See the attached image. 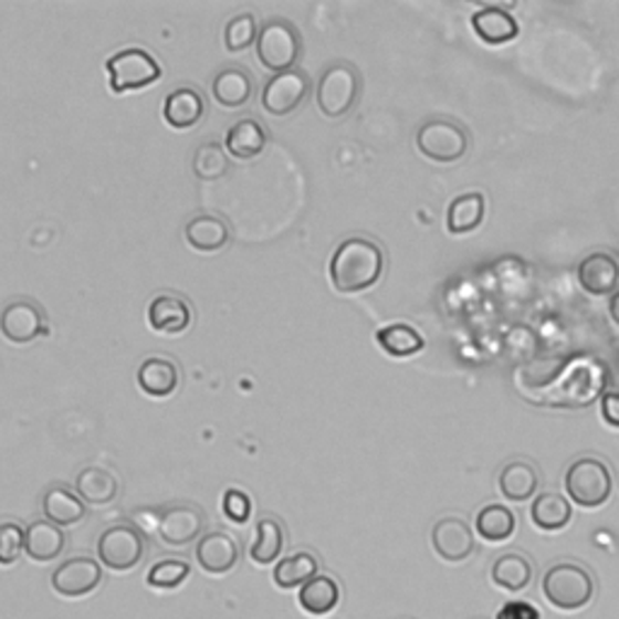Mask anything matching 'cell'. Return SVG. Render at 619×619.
<instances>
[{"label": "cell", "mask_w": 619, "mask_h": 619, "mask_svg": "<svg viewBox=\"0 0 619 619\" xmlns=\"http://www.w3.org/2000/svg\"><path fill=\"white\" fill-rule=\"evenodd\" d=\"M303 54V39L295 24L286 18H271L266 20L260 34H256V59L262 61V66L283 73L295 69Z\"/></svg>", "instance_id": "obj_5"}, {"label": "cell", "mask_w": 619, "mask_h": 619, "mask_svg": "<svg viewBox=\"0 0 619 619\" xmlns=\"http://www.w3.org/2000/svg\"><path fill=\"white\" fill-rule=\"evenodd\" d=\"M472 30L484 44L501 46V44L513 42V39L518 36L521 24L508 10H503L499 6H486L482 10H476L472 15Z\"/></svg>", "instance_id": "obj_19"}, {"label": "cell", "mask_w": 619, "mask_h": 619, "mask_svg": "<svg viewBox=\"0 0 619 619\" xmlns=\"http://www.w3.org/2000/svg\"><path fill=\"white\" fill-rule=\"evenodd\" d=\"M24 552V531L18 523H0V566H12Z\"/></svg>", "instance_id": "obj_39"}, {"label": "cell", "mask_w": 619, "mask_h": 619, "mask_svg": "<svg viewBox=\"0 0 619 619\" xmlns=\"http://www.w3.org/2000/svg\"><path fill=\"white\" fill-rule=\"evenodd\" d=\"M319 571V562L315 554L310 552H295L283 557L276 569H274V584L276 588L291 590V588H303L307 580H313Z\"/></svg>", "instance_id": "obj_32"}, {"label": "cell", "mask_w": 619, "mask_h": 619, "mask_svg": "<svg viewBox=\"0 0 619 619\" xmlns=\"http://www.w3.org/2000/svg\"><path fill=\"white\" fill-rule=\"evenodd\" d=\"M376 342L380 344V348L387 356H395V358L417 356L426 346L421 332L411 325H405V322H395V325L378 329Z\"/></svg>", "instance_id": "obj_33"}, {"label": "cell", "mask_w": 619, "mask_h": 619, "mask_svg": "<svg viewBox=\"0 0 619 619\" xmlns=\"http://www.w3.org/2000/svg\"><path fill=\"white\" fill-rule=\"evenodd\" d=\"M417 148L433 162H455L470 148L468 132L450 119H429L417 132Z\"/></svg>", "instance_id": "obj_9"}, {"label": "cell", "mask_w": 619, "mask_h": 619, "mask_svg": "<svg viewBox=\"0 0 619 619\" xmlns=\"http://www.w3.org/2000/svg\"><path fill=\"white\" fill-rule=\"evenodd\" d=\"M191 170L199 179H203V182L221 179L230 170V155L218 140H206V144L193 150Z\"/></svg>", "instance_id": "obj_36"}, {"label": "cell", "mask_w": 619, "mask_h": 619, "mask_svg": "<svg viewBox=\"0 0 619 619\" xmlns=\"http://www.w3.org/2000/svg\"><path fill=\"white\" fill-rule=\"evenodd\" d=\"M360 95V75L346 61H334L317 83V109L329 119H342L356 107Z\"/></svg>", "instance_id": "obj_6"}, {"label": "cell", "mask_w": 619, "mask_h": 619, "mask_svg": "<svg viewBox=\"0 0 619 619\" xmlns=\"http://www.w3.org/2000/svg\"><path fill=\"white\" fill-rule=\"evenodd\" d=\"M385 271V252L370 238H348L332 254L329 281L339 293H360L376 286Z\"/></svg>", "instance_id": "obj_2"}, {"label": "cell", "mask_w": 619, "mask_h": 619, "mask_svg": "<svg viewBox=\"0 0 619 619\" xmlns=\"http://www.w3.org/2000/svg\"><path fill=\"white\" fill-rule=\"evenodd\" d=\"M494 586L506 592H521L533 584V564L521 552H506L492 566Z\"/></svg>", "instance_id": "obj_30"}, {"label": "cell", "mask_w": 619, "mask_h": 619, "mask_svg": "<svg viewBox=\"0 0 619 619\" xmlns=\"http://www.w3.org/2000/svg\"><path fill=\"white\" fill-rule=\"evenodd\" d=\"M238 559H240V547L228 533L216 531V533L201 535L199 545H197V562L206 574L223 576L235 569Z\"/></svg>", "instance_id": "obj_17"}, {"label": "cell", "mask_w": 619, "mask_h": 619, "mask_svg": "<svg viewBox=\"0 0 619 619\" xmlns=\"http://www.w3.org/2000/svg\"><path fill=\"white\" fill-rule=\"evenodd\" d=\"M0 334L10 344H30L36 337H44V334H49L44 310L28 298L8 303L3 313H0Z\"/></svg>", "instance_id": "obj_11"}, {"label": "cell", "mask_w": 619, "mask_h": 619, "mask_svg": "<svg viewBox=\"0 0 619 619\" xmlns=\"http://www.w3.org/2000/svg\"><path fill=\"white\" fill-rule=\"evenodd\" d=\"M191 574V566L185 559H162L150 566L148 571V586L160 590H172L185 584Z\"/></svg>", "instance_id": "obj_38"}, {"label": "cell", "mask_w": 619, "mask_h": 619, "mask_svg": "<svg viewBox=\"0 0 619 619\" xmlns=\"http://www.w3.org/2000/svg\"><path fill=\"white\" fill-rule=\"evenodd\" d=\"M42 511H44V521L54 523V525H77L87 513L85 501L73 494L71 489H66L63 484H54L49 486L44 496H42Z\"/></svg>", "instance_id": "obj_26"}, {"label": "cell", "mask_w": 619, "mask_h": 619, "mask_svg": "<svg viewBox=\"0 0 619 619\" xmlns=\"http://www.w3.org/2000/svg\"><path fill=\"white\" fill-rule=\"evenodd\" d=\"M521 395L527 402L549 409H586L608 392L610 368L596 356H574L554 360V368L542 378H527L518 373Z\"/></svg>", "instance_id": "obj_1"}, {"label": "cell", "mask_w": 619, "mask_h": 619, "mask_svg": "<svg viewBox=\"0 0 619 619\" xmlns=\"http://www.w3.org/2000/svg\"><path fill=\"white\" fill-rule=\"evenodd\" d=\"M564 489L580 508H600L612 496V474L598 458H578L564 474Z\"/></svg>", "instance_id": "obj_4"}, {"label": "cell", "mask_w": 619, "mask_h": 619, "mask_svg": "<svg viewBox=\"0 0 619 619\" xmlns=\"http://www.w3.org/2000/svg\"><path fill=\"white\" fill-rule=\"evenodd\" d=\"M531 518L535 527L545 533L564 531L571 523V503L557 492H545L535 496L531 506Z\"/></svg>", "instance_id": "obj_31"}, {"label": "cell", "mask_w": 619, "mask_h": 619, "mask_svg": "<svg viewBox=\"0 0 619 619\" xmlns=\"http://www.w3.org/2000/svg\"><path fill=\"white\" fill-rule=\"evenodd\" d=\"M146 554V537L132 523H114L97 539V557L112 571H132Z\"/></svg>", "instance_id": "obj_8"}, {"label": "cell", "mask_w": 619, "mask_h": 619, "mask_svg": "<svg viewBox=\"0 0 619 619\" xmlns=\"http://www.w3.org/2000/svg\"><path fill=\"white\" fill-rule=\"evenodd\" d=\"M75 494L81 496L87 506H107L119 494V482L116 476L99 464H87L81 474L75 476Z\"/></svg>", "instance_id": "obj_27"}, {"label": "cell", "mask_w": 619, "mask_h": 619, "mask_svg": "<svg viewBox=\"0 0 619 619\" xmlns=\"http://www.w3.org/2000/svg\"><path fill=\"white\" fill-rule=\"evenodd\" d=\"M102 584V566L90 557H73L51 574V588L63 598H83Z\"/></svg>", "instance_id": "obj_14"}, {"label": "cell", "mask_w": 619, "mask_h": 619, "mask_svg": "<svg viewBox=\"0 0 619 619\" xmlns=\"http://www.w3.org/2000/svg\"><path fill=\"white\" fill-rule=\"evenodd\" d=\"M256 34H260V24H256L252 12H240V15L230 18L225 24V49L232 51V54H238V51L256 44Z\"/></svg>", "instance_id": "obj_37"}, {"label": "cell", "mask_w": 619, "mask_h": 619, "mask_svg": "<svg viewBox=\"0 0 619 619\" xmlns=\"http://www.w3.org/2000/svg\"><path fill=\"white\" fill-rule=\"evenodd\" d=\"M138 385L150 397H170L179 387V366L167 356H148L138 366Z\"/></svg>", "instance_id": "obj_25"}, {"label": "cell", "mask_w": 619, "mask_h": 619, "mask_svg": "<svg viewBox=\"0 0 619 619\" xmlns=\"http://www.w3.org/2000/svg\"><path fill=\"white\" fill-rule=\"evenodd\" d=\"M213 97L221 107L238 109L244 107L254 95L252 73L242 66H225L213 77Z\"/></svg>", "instance_id": "obj_20"}, {"label": "cell", "mask_w": 619, "mask_h": 619, "mask_svg": "<svg viewBox=\"0 0 619 619\" xmlns=\"http://www.w3.org/2000/svg\"><path fill=\"white\" fill-rule=\"evenodd\" d=\"M310 95V77L301 69L274 73L262 90V107L271 116H288L305 105Z\"/></svg>", "instance_id": "obj_10"}, {"label": "cell", "mask_w": 619, "mask_h": 619, "mask_svg": "<svg viewBox=\"0 0 619 619\" xmlns=\"http://www.w3.org/2000/svg\"><path fill=\"white\" fill-rule=\"evenodd\" d=\"M66 547V535L59 525L49 521H34L30 523L28 531H24V554L32 562H54L63 554Z\"/></svg>", "instance_id": "obj_24"}, {"label": "cell", "mask_w": 619, "mask_h": 619, "mask_svg": "<svg viewBox=\"0 0 619 619\" xmlns=\"http://www.w3.org/2000/svg\"><path fill=\"white\" fill-rule=\"evenodd\" d=\"M576 274L580 288L588 295H596V298H602V295H610L612 298L619 288V262L608 252L588 254L586 260L578 264Z\"/></svg>", "instance_id": "obj_15"}, {"label": "cell", "mask_w": 619, "mask_h": 619, "mask_svg": "<svg viewBox=\"0 0 619 619\" xmlns=\"http://www.w3.org/2000/svg\"><path fill=\"white\" fill-rule=\"evenodd\" d=\"M191 303L179 293H160L148 305V322L160 334H182L191 327Z\"/></svg>", "instance_id": "obj_16"}, {"label": "cell", "mask_w": 619, "mask_h": 619, "mask_svg": "<svg viewBox=\"0 0 619 619\" xmlns=\"http://www.w3.org/2000/svg\"><path fill=\"white\" fill-rule=\"evenodd\" d=\"M223 513L230 523L235 525L248 523L252 515V499L244 492H240V489H228L223 494Z\"/></svg>", "instance_id": "obj_40"}, {"label": "cell", "mask_w": 619, "mask_h": 619, "mask_svg": "<svg viewBox=\"0 0 619 619\" xmlns=\"http://www.w3.org/2000/svg\"><path fill=\"white\" fill-rule=\"evenodd\" d=\"M185 238L197 252H221L230 242V225L225 218L216 213H199L189 218Z\"/></svg>", "instance_id": "obj_21"}, {"label": "cell", "mask_w": 619, "mask_h": 619, "mask_svg": "<svg viewBox=\"0 0 619 619\" xmlns=\"http://www.w3.org/2000/svg\"><path fill=\"white\" fill-rule=\"evenodd\" d=\"M496 619H542V617L535 605L523 600H511L496 612Z\"/></svg>", "instance_id": "obj_41"}, {"label": "cell", "mask_w": 619, "mask_h": 619, "mask_svg": "<svg viewBox=\"0 0 619 619\" xmlns=\"http://www.w3.org/2000/svg\"><path fill=\"white\" fill-rule=\"evenodd\" d=\"M476 535H480L484 542H492V545H499V542H506L513 537L515 533V515L508 506L503 503H489L480 513H476Z\"/></svg>", "instance_id": "obj_34"}, {"label": "cell", "mask_w": 619, "mask_h": 619, "mask_svg": "<svg viewBox=\"0 0 619 619\" xmlns=\"http://www.w3.org/2000/svg\"><path fill=\"white\" fill-rule=\"evenodd\" d=\"M539 472L533 462L513 460L499 472V492L511 503H525L537 494Z\"/></svg>", "instance_id": "obj_22"}, {"label": "cell", "mask_w": 619, "mask_h": 619, "mask_svg": "<svg viewBox=\"0 0 619 619\" xmlns=\"http://www.w3.org/2000/svg\"><path fill=\"white\" fill-rule=\"evenodd\" d=\"M283 547H286V533H283V525L276 518H260L250 547V557L260 566H266L271 562L281 559Z\"/></svg>", "instance_id": "obj_35"}, {"label": "cell", "mask_w": 619, "mask_h": 619, "mask_svg": "<svg viewBox=\"0 0 619 619\" xmlns=\"http://www.w3.org/2000/svg\"><path fill=\"white\" fill-rule=\"evenodd\" d=\"M339 600H342L339 584L332 576H325V574H317L313 580H307V584L298 592L301 608L307 615H315V617H325L332 610H337Z\"/></svg>", "instance_id": "obj_29"}, {"label": "cell", "mask_w": 619, "mask_h": 619, "mask_svg": "<svg viewBox=\"0 0 619 619\" xmlns=\"http://www.w3.org/2000/svg\"><path fill=\"white\" fill-rule=\"evenodd\" d=\"M608 310H610V317H612V322H615V325L619 327V291H617V293L612 295V298H610Z\"/></svg>", "instance_id": "obj_43"}, {"label": "cell", "mask_w": 619, "mask_h": 619, "mask_svg": "<svg viewBox=\"0 0 619 619\" xmlns=\"http://www.w3.org/2000/svg\"><path fill=\"white\" fill-rule=\"evenodd\" d=\"M484 216H486L484 193L480 191L460 193V197H455L448 206V213H445L448 232H453V235H468V232H474L484 223Z\"/></svg>", "instance_id": "obj_28"}, {"label": "cell", "mask_w": 619, "mask_h": 619, "mask_svg": "<svg viewBox=\"0 0 619 619\" xmlns=\"http://www.w3.org/2000/svg\"><path fill=\"white\" fill-rule=\"evenodd\" d=\"M266 126L262 122L252 119V116H244V119L235 122L225 134V150L228 155L238 160H252L256 155H262L266 148Z\"/></svg>", "instance_id": "obj_23"}, {"label": "cell", "mask_w": 619, "mask_h": 619, "mask_svg": "<svg viewBox=\"0 0 619 619\" xmlns=\"http://www.w3.org/2000/svg\"><path fill=\"white\" fill-rule=\"evenodd\" d=\"M542 592L545 600L562 612H576L590 605L596 596V580H592L586 566L574 562H559L547 569L542 578Z\"/></svg>", "instance_id": "obj_3"}, {"label": "cell", "mask_w": 619, "mask_h": 619, "mask_svg": "<svg viewBox=\"0 0 619 619\" xmlns=\"http://www.w3.org/2000/svg\"><path fill=\"white\" fill-rule=\"evenodd\" d=\"M206 513L193 503H175L167 506L158 518V535L170 547H187L201 539Z\"/></svg>", "instance_id": "obj_12"}, {"label": "cell", "mask_w": 619, "mask_h": 619, "mask_svg": "<svg viewBox=\"0 0 619 619\" xmlns=\"http://www.w3.org/2000/svg\"><path fill=\"white\" fill-rule=\"evenodd\" d=\"M105 69L109 73L112 93L116 95L148 87L153 83H158L162 75V66L158 63V59H155L150 51L138 46L116 51L112 59H107Z\"/></svg>", "instance_id": "obj_7"}, {"label": "cell", "mask_w": 619, "mask_h": 619, "mask_svg": "<svg viewBox=\"0 0 619 619\" xmlns=\"http://www.w3.org/2000/svg\"><path fill=\"white\" fill-rule=\"evenodd\" d=\"M433 552L448 564L468 562L474 552V533L472 527L455 515H445L431 531Z\"/></svg>", "instance_id": "obj_13"}, {"label": "cell", "mask_w": 619, "mask_h": 619, "mask_svg": "<svg viewBox=\"0 0 619 619\" xmlns=\"http://www.w3.org/2000/svg\"><path fill=\"white\" fill-rule=\"evenodd\" d=\"M162 116L172 128H191L206 116V99L199 90L191 85L175 87L172 93L165 97Z\"/></svg>", "instance_id": "obj_18"}, {"label": "cell", "mask_w": 619, "mask_h": 619, "mask_svg": "<svg viewBox=\"0 0 619 619\" xmlns=\"http://www.w3.org/2000/svg\"><path fill=\"white\" fill-rule=\"evenodd\" d=\"M600 415H602V421L612 426V429L619 431V392L615 390H608L602 395L600 399Z\"/></svg>", "instance_id": "obj_42"}]
</instances>
